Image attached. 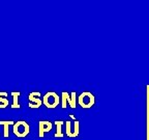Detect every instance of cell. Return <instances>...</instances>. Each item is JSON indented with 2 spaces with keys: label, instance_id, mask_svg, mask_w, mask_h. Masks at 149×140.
<instances>
[{
  "label": "cell",
  "instance_id": "6da1fadb",
  "mask_svg": "<svg viewBox=\"0 0 149 140\" xmlns=\"http://www.w3.org/2000/svg\"><path fill=\"white\" fill-rule=\"evenodd\" d=\"M94 103H95V98L89 91H84L78 97V104L83 109H89L94 105Z\"/></svg>",
  "mask_w": 149,
  "mask_h": 140
},
{
  "label": "cell",
  "instance_id": "7a4b0ae2",
  "mask_svg": "<svg viewBox=\"0 0 149 140\" xmlns=\"http://www.w3.org/2000/svg\"><path fill=\"white\" fill-rule=\"evenodd\" d=\"M13 132L19 138H24L30 132V127L25 120H19L13 126Z\"/></svg>",
  "mask_w": 149,
  "mask_h": 140
},
{
  "label": "cell",
  "instance_id": "3957f363",
  "mask_svg": "<svg viewBox=\"0 0 149 140\" xmlns=\"http://www.w3.org/2000/svg\"><path fill=\"white\" fill-rule=\"evenodd\" d=\"M60 103V98L58 97V94L54 91H49L42 98V105H45L47 108L49 109H54L59 105Z\"/></svg>",
  "mask_w": 149,
  "mask_h": 140
},
{
  "label": "cell",
  "instance_id": "277c9868",
  "mask_svg": "<svg viewBox=\"0 0 149 140\" xmlns=\"http://www.w3.org/2000/svg\"><path fill=\"white\" fill-rule=\"evenodd\" d=\"M65 124V133L66 136L70 138L78 137L79 135V130H80V123L78 120H74L72 124V121H66Z\"/></svg>",
  "mask_w": 149,
  "mask_h": 140
},
{
  "label": "cell",
  "instance_id": "5b68a950",
  "mask_svg": "<svg viewBox=\"0 0 149 140\" xmlns=\"http://www.w3.org/2000/svg\"><path fill=\"white\" fill-rule=\"evenodd\" d=\"M42 94L38 91H33L31 92L29 96H28V99H29V107L32 108V109H37L40 108L42 104V100L40 99Z\"/></svg>",
  "mask_w": 149,
  "mask_h": 140
},
{
  "label": "cell",
  "instance_id": "8992f818",
  "mask_svg": "<svg viewBox=\"0 0 149 140\" xmlns=\"http://www.w3.org/2000/svg\"><path fill=\"white\" fill-rule=\"evenodd\" d=\"M52 123L48 120H40L38 123V136L40 138H44L45 137V134L50 132L52 130Z\"/></svg>",
  "mask_w": 149,
  "mask_h": 140
},
{
  "label": "cell",
  "instance_id": "52a82bcc",
  "mask_svg": "<svg viewBox=\"0 0 149 140\" xmlns=\"http://www.w3.org/2000/svg\"><path fill=\"white\" fill-rule=\"evenodd\" d=\"M16 121L13 120H0V126L4 127V130H3V137L7 138L9 136L8 133V127L9 126H14Z\"/></svg>",
  "mask_w": 149,
  "mask_h": 140
},
{
  "label": "cell",
  "instance_id": "ba28073f",
  "mask_svg": "<svg viewBox=\"0 0 149 140\" xmlns=\"http://www.w3.org/2000/svg\"><path fill=\"white\" fill-rule=\"evenodd\" d=\"M20 94L21 92L20 91H13L12 92V97H13V104H12V108L13 109H20V103H19V98H20Z\"/></svg>",
  "mask_w": 149,
  "mask_h": 140
},
{
  "label": "cell",
  "instance_id": "9c48e42d",
  "mask_svg": "<svg viewBox=\"0 0 149 140\" xmlns=\"http://www.w3.org/2000/svg\"><path fill=\"white\" fill-rule=\"evenodd\" d=\"M63 125H64V121H62V120H56L55 121V126H56L55 137H58V138L64 137V134H63V132H62V126Z\"/></svg>",
  "mask_w": 149,
  "mask_h": 140
},
{
  "label": "cell",
  "instance_id": "30bf717a",
  "mask_svg": "<svg viewBox=\"0 0 149 140\" xmlns=\"http://www.w3.org/2000/svg\"><path fill=\"white\" fill-rule=\"evenodd\" d=\"M77 101H78L77 93L74 92V91H72V92L70 93V96L68 94V104L70 106V108L74 109V108L77 107Z\"/></svg>",
  "mask_w": 149,
  "mask_h": 140
},
{
  "label": "cell",
  "instance_id": "8fae6325",
  "mask_svg": "<svg viewBox=\"0 0 149 140\" xmlns=\"http://www.w3.org/2000/svg\"><path fill=\"white\" fill-rule=\"evenodd\" d=\"M7 97V92H4V91H1L0 92V109H4L8 106L9 102L8 99H6Z\"/></svg>",
  "mask_w": 149,
  "mask_h": 140
},
{
  "label": "cell",
  "instance_id": "7c38bea8",
  "mask_svg": "<svg viewBox=\"0 0 149 140\" xmlns=\"http://www.w3.org/2000/svg\"><path fill=\"white\" fill-rule=\"evenodd\" d=\"M68 93L66 91H62V94H61V107L63 109L66 108V104H68Z\"/></svg>",
  "mask_w": 149,
  "mask_h": 140
}]
</instances>
